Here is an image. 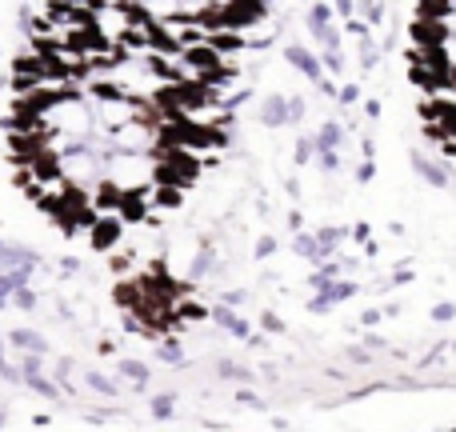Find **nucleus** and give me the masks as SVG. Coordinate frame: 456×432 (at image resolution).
<instances>
[{"instance_id": "nucleus-50", "label": "nucleus", "mask_w": 456, "mask_h": 432, "mask_svg": "<svg viewBox=\"0 0 456 432\" xmlns=\"http://www.w3.org/2000/svg\"><path fill=\"white\" fill-rule=\"evenodd\" d=\"M0 428H8V412L4 409H0Z\"/></svg>"}, {"instance_id": "nucleus-16", "label": "nucleus", "mask_w": 456, "mask_h": 432, "mask_svg": "<svg viewBox=\"0 0 456 432\" xmlns=\"http://www.w3.org/2000/svg\"><path fill=\"white\" fill-rule=\"evenodd\" d=\"M176 316H181V324H205V321H213V308L189 292V297L176 300Z\"/></svg>"}, {"instance_id": "nucleus-44", "label": "nucleus", "mask_w": 456, "mask_h": 432, "mask_svg": "<svg viewBox=\"0 0 456 432\" xmlns=\"http://www.w3.org/2000/svg\"><path fill=\"white\" fill-rule=\"evenodd\" d=\"M61 273H64V276L80 273V260H77V257H64V260H61Z\"/></svg>"}, {"instance_id": "nucleus-46", "label": "nucleus", "mask_w": 456, "mask_h": 432, "mask_svg": "<svg viewBox=\"0 0 456 432\" xmlns=\"http://www.w3.org/2000/svg\"><path fill=\"white\" fill-rule=\"evenodd\" d=\"M364 345H369L372 353H380V348H388V345H385V337H377V332H369V337H364Z\"/></svg>"}, {"instance_id": "nucleus-37", "label": "nucleus", "mask_w": 456, "mask_h": 432, "mask_svg": "<svg viewBox=\"0 0 456 432\" xmlns=\"http://www.w3.org/2000/svg\"><path fill=\"white\" fill-rule=\"evenodd\" d=\"M236 404H244V409H256V412H265V401H260V396L252 393V388H240V393H236Z\"/></svg>"}, {"instance_id": "nucleus-32", "label": "nucleus", "mask_w": 456, "mask_h": 432, "mask_svg": "<svg viewBox=\"0 0 456 432\" xmlns=\"http://www.w3.org/2000/svg\"><path fill=\"white\" fill-rule=\"evenodd\" d=\"M45 356L48 353H16V364H20L24 377H28V372H45Z\"/></svg>"}, {"instance_id": "nucleus-48", "label": "nucleus", "mask_w": 456, "mask_h": 432, "mask_svg": "<svg viewBox=\"0 0 456 432\" xmlns=\"http://www.w3.org/2000/svg\"><path fill=\"white\" fill-rule=\"evenodd\" d=\"M32 428H53V417H45V412H37V417H32Z\"/></svg>"}, {"instance_id": "nucleus-5", "label": "nucleus", "mask_w": 456, "mask_h": 432, "mask_svg": "<svg viewBox=\"0 0 456 432\" xmlns=\"http://www.w3.org/2000/svg\"><path fill=\"white\" fill-rule=\"evenodd\" d=\"M88 192H93V205H96V213H120V205H125V192H128V189L117 181V176H109V173H104L101 181H96Z\"/></svg>"}, {"instance_id": "nucleus-51", "label": "nucleus", "mask_w": 456, "mask_h": 432, "mask_svg": "<svg viewBox=\"0 0 456 432\" xmlns=\"http://www.w3.org/2000/svg\"><path fill=\"white\" fill-rule=\"evenodd\" d=\"M4 249H8V240H0V252H4Z\"/></svg>"}, {"instance_id": "nucleus-45", "label": "nucleus", "mask_w": 456, "mask_h": 432, "mask_svg": "<svg viewBox=\"0 0 456 432\" xmlns=\"http://www.w3.org/2000/svg\"><path fill=\"white\" fill-rule=\"evenodd\" d=\"M289 228H292V232H300V228H305V213H300V208H292V213H289Z\"/></svg>"}, {"instance_id": "nucleus-26", "label": "nucleus", "mask_w": 456, "mask_h": 432, "mask_svg": "<svg viewBox=\"0 0 456 432\" xmlns=\"http://www.w3.org/2000/svg\"><path fill=\"white\" fill-rule=\"evenodd\" d=\"M321 61H324V72L329 77H345V53H340V45L337 48H321Z\"/></svg>"}, {"instance_id": "nucleus-6", "label": "nucleus", "mask_w": 456, "mask_h": 432, "mask_svg": "<svg viewBox=\"0 0 456 432\" xmlns=\"http://www.w3.org/2000/svg\"><path fill=\"white\" fill-rule=\"evenodd\" d=\"M144 281L141 276H117V284H112V305L125 308V313H136V308H144Z\"/></svg>"}, {"instance_id": "nucleus-31", "label": "nucleus", "mask_w": 456, "mask_h": 432, "mask_svg": "<svg viewBox=\"0 0 456 432\" xmlns=\"http://www.w3.org/2000/svg\"><path fill=\"white\" fill-rule=\"evenodd\" d=\"M276 249H281V240H276L273 232H265V236H256V244H252V257L268 260V257H276Z\"/></svg>"}, {"instance_id": "nucleus-39", "label": "nucleus", "mask_w": 456, "mask_h": 432, "mask_svg": "<svg viewBox=\"0 0 456 432\" xmlns=\"http://www.w3.org/2000/svg\"><path fill=\"white\" fill-rule=\"evenodd\" d=\"M356 101H361V85H345L337 93V104H345V109H348V104H356Z\"/></svg>"}, {"instance_id": "nucleus-35", "label": "nucleus", "mask_w": 456, "mask_h": 432, "mask_svg": "<svg viewBox=\"0 0 456 432\" xmlns=\"http://www.w3.org/2000/svg\"><path fill=\"white\" fill-rule=\"evenodd\" d=\"M372 176H377V160L361 157V165H356V184H372Z\"/></svg>"}, {"instance_id": "nucleus-25", "label": "nucleus", "mask_w": 456, "mask_h": 432, "mask_svg": "<svg viewBox=\"0 0 456 432\" xmlns=\"http://www.w3.org/2000/svg\"><path fill=\"white\" fill-rule=\"evenodd\" d=\"M37 305H40V297H37V289H32V281L12 292V308H20V313H37Z\"/></svg>"}, {"instance_id": "nucleus-38", "label": "nucleus", "mask_w": 456, "mask_h": 432, "mask_svg": "<svg viewBox=\"0 0 456 432\" xmlns=\"http://www.w3.org/2000/svg\"><path fill=\"white\" fill-rule=\"evenodd\" d=\"M345 356H348L353 364H369V361H372V348H369V345H356V348H345Z\"/></svg>"}, {"instance_id": "nucleus-40", "label": "nucleus", "mask_w": 456, "mask_h": 432, "mask_svg": "<svg viewBox=\"0 0 456 432\" xmlns=\"http://www.w3.org/2000/svg\"><path fill=\"white\" fill-rule=\"evenodd\" d=\"M380 321H385V313H380V308H364V313H361V324H364V329H377Z\"/></svg>"}, {"instance_id": "nucleus-20", "label": "nucleus", "mask_w": 456, "mask_h": 432, "mask_svg": "<svg viewBox=\"0 0 456 432\" xmlns=\"http://www.w3.org/2000/svg\"><path fill=\"white\" fill-rule=\"evenodd\" d=\"M149 417L157 420V425H168V420L176 417V393H157L149 401Z\"/></svg>"}, {"instance_id": "nucleus-17", "label": "nucleus", "mask_w": 456, "mask_h": 432, "mask_svg": "<svg viewBox=\"0 0 456 432\" xmlns=\"http://www.w3.org/2000/svg\"><path fill=\"white\" fill-rule=\"evenodd\" d=\"M292 257L321 265L324 252H321V240H316V228H313V232H305V228H300V232H292Z\"/></svg>"}, {"instance_id": "nucleus-8", "label": "nucleus", "mask_w": 456, "mask_h": 432, "mask_svg": "<svg viewBox=\"0 0 456 432\" xmlns=\"http://www.w3.org/2000/svg\"><path fill=\"white\" fill-rule=\"evenodd\" d=\"M260 128H289V93H268L256 109Z\"/></svg>"}, {"instance_id": "nucleus-9", "label": "nucleus", "mask_w": 456, "mask_h": 432, "mask_svg": "<svg viewBox=\"0 0 456 432\" xmlns=\"http://www.w3.org/2000/svg\"><path fill=\"white\" fill-rule=\"evenodd\" d=\"M213 324L221 332H228V337H236V340H248L252 337V321H248V316H240L232 305H221V300H216V308H213Z\"/></svg>"}, {"instance_id": "nucleus-23", "label": "nucleus", "mask_w": 456, "mask_h": 432, "mask_svg": "<svg viewBox=\"0 0 456 432\" xmlns=\"http://www.w3.org/2000/svg\"><path fill=\"white\" fill-rule=\"evenodd\" d=\"M292 165H297V168L316 165V141H313V136H297V149H292Z\"/></svg>"}, {"instance_id": "nucleus-34", "label": "nucleus", "mask_w": 456, "mask_h": 432, "mask_svg": "<svg viewBox=\"0 0 456 432\" xmlns=\"http://www.w3.org/2000/svg\"><path fill=\"white\" fill-rule=\"evenodd\" d=\"M428 316H433L436 324H449V321H456V305L452 300H441V305H433V313Z\"/></svg>"}, {"instance_id": "nucleus-36", "label": "nucleus", "mask_w": 456, "mask_h": 432, "mask_svg": "<svg viewBox=\"0 0 456 432\" xmlns=\"http://www.w3.org/2000/svg\"><path fill=\"white\" fill-rule=\"evenodd\" d=\"M248 297H252L248 289H224V292H221V305H232V308H240V305H248Z\"/></svg>"}, {"instance_id": "nucleus-11", "label": "nucleus", "mask_w": 456, "mask_h": 432, "mask_svg": "<svg viewBox=\"0 0 456 432\" xmlns=\"http://www.w3.org/2000/svg\"><path fill=\"white\" fill-rule=\"evenodd\" d=\"M208 276H216V249L205 240L197 252H192L189 265H184V281L200 284V281H208Z\"/></svg>"}, {"instance_id": "nucleus-22", "label": "nucleus", "mask_w": 456, "mask_h": 432, "mask_svg": "<svg viewBox=\"0 0 456 432\" xmlns=\"http://www.w3.org/2000/svg\"><path fill=\"white\" fill-rule=\"evenodd\" d=\"M85 388H88V393H96V396H109V401H112V396H120V385H117V380L104 377V372H96V369L85 372Z\"/></svg>"}, {"instance_id": "nucleus-21", "label": "nucleus", "mask_w": 456, "mask_h": 432, "mask_svg": "<svg viewBox=\"0 0 456 432\" xmlns=\"http://www.w3.org/2000/svg\"><path fill=\"white\" fill-rule=\"evenodd\" d=\"M152 356H157L160 364H173V369H184V348L176 345L173 337H160L157 348H152Z\"/></svg>"}, {"instance_id": "nucleus-29", "label": "nucleus", "mask_w": 456, "mask_h": 432, "mask_svg": "<svg viewBox=\"0 0 456 432\" xmlns=\"http://www.w3.org/2000/svg\"><path fill=\"white\" fill-rule=\"evenodd\" d=\"M356 12H361L364 20L377 29V24L385 20V0H356Z\"/></svg>"}, {"instance_id": "nucleus-49", "label": "nucleus", "mask_w": 456, "mask_h": 432, "mask_svg": "<svg viewBox=\"0 0 456 432\" xmlns=\"http://www.w3.org/2000/svg\"><path fill=\"white\" fill-rule=\"evenodd\" d=\"M268 428H281L284 432V428H292V420L289 417H273V420H268Z\"/></svg>"}, {"instance_id": "nucleus-24", "label": "nucleus", "mask_w": 456, "mask_h": 432, "mask_svg": "<svg viewBox=\"0 0 456 432\" xmlns=\"http://www.w3.org/2000/svg\"><path fill=\"white\" fill-rule=\"evenodd\" d=\"M133 260H136V249H125V252L112 249L109 252V273L112 276H128V273H133Z\"/></svg>"}, {"instance_id": "nucleus-19", "label": "nucleus", "mask_w": 456, "mask_h": 432, "mask_svg": "<svg viewBox=\"0 0 456 432\" xmlns=\"http://www.w3.org/2000/svg\"><path fill=\"white\" fill-rule=\"evenodd\" d=\"M20 385L28 388V393L45 396V401H61V393H64V388H61V380H48L45 372H28V377H24Z\"/></svg>"}, {"instance_id": "nucleus-41", "label": "nucleus", "mask_w": 456, "mask_h": 432, "mask_svg": "<svg viewBox=\"0 0 456 432\" xmlns=\"http://www.w3.org/2000/svg\"><path fill=\"white\" fill-rule=\"evenodd\" d=\"M353 240H356V244L372 240V228H369V220H356V224H353Z\"/></svg>"}, {"instance_id": "nucleus-14", "label": "nucleus", "mask_w": 456, "mask_h": 432, "mask_svg": "<svg viewBox=\"0 0 456 432\" xmlns=\"http://www.w3.org/2000/svg\"><path fill=\"white\" fill-rule=\"evenodd\" d=\"M184 192L181 184H157L152 181V208H160V213H176V208H184Z\"/></svg>"}, {"instance_id": "nucleus-7", "label": "nucleus", "mask_w": 456, "mask_h": 432, "mask_svg": "<svg viewBox=\"0 0 456 432\" xmlns=\"http://www.w3.org/2000/svg\"><path fill=\"white\" fill-rule=\"evenodd\" d=\"M412 173H417L420 181L428 184V189H449V184H452L449 165H441V160H433V157H428V152H412Z\"/></svg>"}, {"instance_id": "nucleus-42", "label": "nucleus", "mask_w": 456, "mask_h": 432, "mask_svg": "<svg viewBox=\"0 0 456 432\" xmlns=\"http://www.w3.org/2000/svg\"><path fill=\"white\" fill-rule=\"evenodd\" d=\"M380 112H385V104H380L377 96H372V101H364V117H369V120H380Z\"/></svg>"}, {"instance_id": "nucleus-1", "label": "nucleus", "mask_w": 456, "mask_h": 432, "mask_svg": "<svg viewBox=\"0 0 456 432\" xmlns=\"http://www.w3.org/2000/svg\"><path fill=\"white\" fill-rule=\"evenodd\" d=\"M136 120V96H112V101H96V125L109 136L128 128Z\"/></svg>"}, {"instance_id": "nucleus-2", "label": "nucleus", "mask_w": 456, "mask_h": 432, "mask_svg": "<svg viewBox=\"0 0 456 432\" xmlns=\"http://www.w3.org/2000/svg\"><path fill=\"white\" fill-rule=\"evenodd\" d=\"M125 224H128V220L120 213H101L93 220V228H88V249L109 257V252L120 249V240H125Z\"/></svg>"}, {"instance_id": "nucleus-3", "label": "nucleus", "mask_w": 456, "mask_h": 432, "mask_svg": "<svg viewBox=\"0 0 456 432\" xmlns=\"http://www.w3.org/2000/svg\"><path fill=\"white\" fill-rule=\"evenodd\" d=\"M356 292H361V284L348 281V276H337L329 289H321V292H313V297H308V313H313V316H329L332 308L345 305V300H353Z\"/></svg>"}, {"instance_id": "nucleus-52", "label": "nucleus", "mask_w": 456, "mask_h": 432, "mask_svg": "<svg viewBox=\"0 0 456 432\" xmlns=\"http://www.w3.org/2000/svg\"><path fill=\"white\" fill-rule=\"evenodd\" d=\"M0 56H4V53H0Z\"/></svg>"}, {"instance_id": "nucleus-33", "label": "nucleus", "mask_w": 456, "mask_h": 432, "mask_svg": "<svg viewBox=\"0 0 456 432\" xmlns=\"http://www.w3.org/2000/svg\"><path fill=\"white\" fill-rule=\"evenodd\" d=\"M305 117H308V101L300 93H292L289 96V125H305Z\"/></svg>"}, {"instance_id": "nucleus-12", "label": "nucleus", "mask_w": 456, "mask_h": 432, "mask_svg": "<svg viewBox=\"0 0 456 432\" xmlns=\"http://www.w3.org/2000/svg\"><path fill=\"white\" fill-rule=\"evenodd\" d=\"M117 377H125L128 385H133V393H144L152 380V369L141 361V356H120L117 361Z\"/></svg>"}, {"instance_id": "nucleus-28", "label": "nucleus", "mask_w": 456, "mask_h": 432, "mask_svg": "<svg viewBox=\"0 0 456 432\" xmlns=\"http://www.w3.org/2000/svg\"><path fill=\"white\" fill-rule=\"evenodd\" d=\"M256 324H260V332H268V337H284V332H289V324H284L273 308H265V313L256 316Z\"/></svg>"}, {"instance_id": "nucleus-15", "label": "nucleus", "mask_w": 456, "mask_h": 432, "mask_svg": "<svg viewBox=\"0 0 456 432\" xmlns=\"http://www.w3.org/2000/svg\"><path fill=\"white\" fill-rule=\"evenodd\" d=\"M316 240H321V252H324V260H329V257H337V252H340V244L353 240V228H345V224H321V228H316Z\"/></svg>"}, {"instance_id": "nucleus-30", "label": "nucleus", "mask_w": 456, "mask_h": 432, "mask_svg": "<svg viewBox=\"0 0 456 432\" xmlns=\"http://www.w3.org/2000/svg\"><path fill=\"white\" fill-rule=\"evenodd\" d=\"M216 377H224V380H252V369H244V364H236V361H216Z\"/></svg>"}, {"instance_id": "nucleus-10", "label": "nucleus", "mask_w": 456, "mask_h": 432, "mask_svg": "<svg viewBox=\"0 0 456 432\" xmlns=\"http://www.w3.org/2000/svg\"><path fill=\"white\" fill-rule=\"evenodd\" d=\"M32 173H37L40 184H56V181H69V168H64V157L56 149H45L32 157Z\"/></svg>"}, {"instance_id": "nucleus-4", "label": "nucleus", "mask_w": 456, "mask_h": 432, "mask_svg": "<svg viewBox=\"0 0 456 432\" xmlns=\"http://www.w3.org/2000/svg\"><path fill=\"white\" fill-rule=\"evenodd\" d=\"M284 61L292 64V69L300 72V77L305 80H324L329 77V72H324V61H321V53H313V48L308 45H300V40H292V45H284Z\"/></svg>"}, {"instance_id": "nucleus-47", "label": "nucleus", "mask_w": 456, "mask_h": 432, "mask_svg": "<svg viewBox=\"0 0 456 432\" xmlns=\"http://www.w3.org/2000/svg\"><path fill=\"white\" fill-rule=\"evenodd\" d=\"M96 353H101V356H117V345H112V340H101V345H96Z\"/></svg>"}, {"instance_id": "nucleus-43", "label": "nucleus", "mask_w": 456, "mask_h": 432, "mask_svg": "<svg viewBox=\"0 0 456 432\" xmlns=\"http://www.w3.org/2000/svg\"><path fill=\"white\" fill-rule=\"evenodd\" d=\"M284 192H289L292 200H300V192H305V189H300V181H297V176H289V181H284Z\"/></svg>"}, {"instance_id": "nucleus-18", "label": "nucleus", "mask_w": 456, "mask_h": 432, "mask_svg": "<svg viewBox=\"0 0 456 432\" xmlns=\"http://www.w3.org/2000/svg\"><path fill=\"white\" fill-rule=\"evenodd\" d=\"M345 128H348V125H340V120H324V125L313 133L316 152H324V149H340V144H345Z\"/></svg>"}, {"instance_id": "nucleus-13", "label": "nucleus", "mask_w": 456, "mask_h": 432, "mask_svg": "<svg viewBox=\"0 0 456 432\" xmlns=\"http://www.w3.org/2000/svg\"><path fill=\"white\" fill-rule=\"evenodd\" d=\"M8 348H16V353H53L48 348V337L37 329H8Z\"/></svg>"}, {"instance_id": "nucleus-27", "label": "nucleus", "mask_w": 456, "mask_h": 432, "mask_svg": "<svg viewBox=\"0 0 456 432\" xmlns=\"http://www.w3.org/2000/svg\"><path fill=\"white\" fill-rule=\"evenodd\" d=\"M377 64H380V48H377V40H372V32H369V37H361V69L372 72Z\"/></svg>"}]
</instances>
